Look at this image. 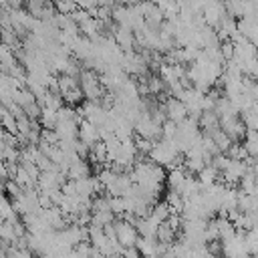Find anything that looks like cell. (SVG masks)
Here are the masks:
<instances>
[{"instance_id": "7a4b0ae2", "label": "cell", "mask_w": 258, "mask_h": 258, "mask_svg": "<svg viewBox=\"0 0 258 258\" xmlns=\"http://www.w3.org/2000/svg\"><path fill=\"white\" fill-rule=\"evenodd\" d=\"M81 143H85L87 147H93L95 143H99V131H97V127L93 125V123H89V121H81L79 123V137H77Z\"/></svg>"}, {"instance_id": "3957f363", "label": "cell", "mask_w": 258, "mask_h": 258, "mask_svg": "<svg viewBox=\"0 0 258 258\" xmlns=\"http://www.w3.org/2000/svg\"><path fill=\"white\" fill-rule=\"evenodd\" d=\"M218 169H214L212 165H206L200 173H198V181L204 185V187H208V185H212V183H216L218 181Z\"/></svg>"}, {"instance_id": "6da1fadb", "label": "cell", "mask_w": 258, "mask_h": 258, "mask_svg": "<svg viewBox=\"0 0 258 258\" xmlns=\"http://www.w3.org/2000/svg\"><path fill=\"white\" fill-rule=\"evenodd\" d=\"M113 228H115V238L123 248H135V244L139 240V234H137L133 224L119 218V220L113 222Z\"/></svg>"}]
</instances>
